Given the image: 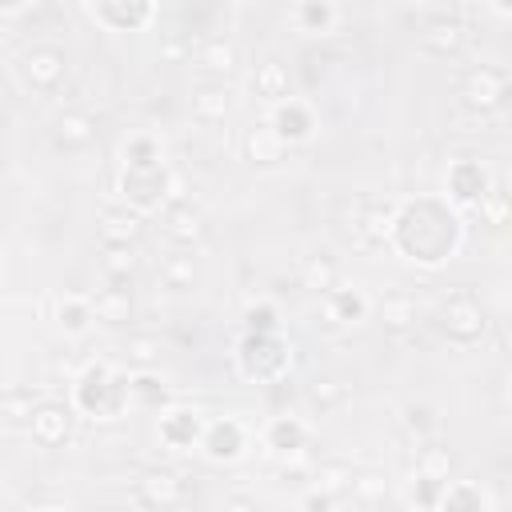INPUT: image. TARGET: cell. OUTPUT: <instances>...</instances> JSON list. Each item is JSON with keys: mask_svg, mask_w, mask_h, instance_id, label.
<instances>
[{"mask_svg": "<svg viewBox=\"0 0 512 512\" xmlns=\"http://www.w3.org/2000/svg\"><path fill=\"white\" fill-rule=\"evenodd\" d=\"M120 196L128 208L136 212H160L168 200H180L176 192V176L168 172V164H124L120 168Z\"/></svg>", "mask_w": 512, "mask_h": 512, "instance_id": "277c9868", "label": "cell"}, {"mask_svg": "<svg viewBox=\"0 0 512 512\" xmlns=\"http://www.w3.org/2000/svg\"><path fill=\"white\" fill-rule=\"evenodd\" d=\"M304 396H308V404L316 412H336L348 400V388L336 376H316V380H308V392Z\"/></svg>", "mask_w": 512, "mask_h": 512, "instance_id": "e575fe53", "label": "cell"}, {"mask_svg": "<svg viewBox=\"0 0 512 512\" xmlns=\"http://www.w3.org/2000/svg\"><path fill=\"white\" fill-rule=\"evenodd\" d=\"M88 8L108 32H140L156 16V0H88Z\"/></svg>", "mask_w": 512, "mask_h": 512, "instance_id": "4fadbf2b", "label": "cell"}, {"mask_svg": "<svg viewBox=\"0 0 512 512\" xmlns=\"http://www.w3.org/2000/svg\"><path fill=\"white\" fill-rule=\"evenodd\" d=\"M244 328L252 332H280V308L268 300H256L244 308Z\"/></svg>", "mask_w": 512, "mask_h": 512, "instance_id": "b9f144b4", "label": "cell"}, {"mask_svg": "<svg viewBox=\"0 0 512 512\" xmlns=\"http://www.w3.org/2000/svg\"><path fill=\"white\" fill-rule=\"evenodd\" d=\"M284 144H304L312 132H316V116H312V108L304 104V100H296V96H284V100H276L272 108H268V120H264Z\"/></svg>", "mask_w": 512, "mask_h": 512, "instance_id": "9a60e30c", "label": "cell"}, {"mask_svg": "<svg viewBox=\"0 0 512 512\" xmlns=\"http://www.w3.org/2000/svg\"><path fill=\"white\" fill-rule=\"evenodd\" d=\"M16 72L32 92H56L68 76V56L52 44H36L16 60Z\"/></svg>", "mask_w": 512, "mask_h": 512, "instance_id": "30bf717a", "label": "cell"}, {"mask_svg": "<svg viewBox=\"0 0 512 512\" xmlns=\"http://www.w3.org/2000/svg\"><path fill=\"white\" fill-rule=\"evenodd\" d=\"M196 64H200L208 76H228V72H236L240 56H236V44H232V40L208 36V40H200V48H196Z\"/></svg>", "mask_w": 512, "mask_h": 512, "instance_id": "484cf974", "label": "cell"}, {"mask_svg": "<svg viewBox=\"0 0 512 512\" xmlns=\"http://www.w3.org/2000/svg\"><path fill=\"white\" fill-rule=\"evenodd\" d=\"M496 344H500V352L512 360V320H500V328H496Z\"/></svg>", "mask_w": 512, "mask_h": 512, "instance_id": "7dc6e473", "label": "cell"}, {"mask_svg": "<svg viewBox=\"0 0 512 512\" xmlns=\"http://www.w3.org/2000/svg\"><path fill=\"white\" fill-rule=\"evenodd\" d=\"M356 500H384L388 496V480L380 472H352V488Z\"/></svg>", "mask_w": 512, "mask_h": 512, "instance_id": "ee69618b", "label": "cell"}, {"mask_svg": "<svg viewBox=\"0 0 512 512\" xmlns=\"http://www.w3.org/2000/svg\"><path fill=\"white\" fill-rule=\"evenodd\" d=\"M488 188H492V172L472 156L452 160L444 172V196L456 212H476V204L488 196Z\"/></svg>", "mask_w": 512, "mask_h": 512, "instance_id": "52a82bcc", "label": "cell"}, {"mask_svg": "<svg viewBox=\"0 0 512 512\" xmlns=\"http://www.w3.org/2000/svg\"><path fill=\"white\" fill-rule=\"evenodd\" d=\"M416 40L432 56H456L468 44V24L460 16H432V20H424V28H420Z\"/></svg>", "mask_w": 512, "mask_h": 512, "instance_id": "d6986e66", "label": "cell"}, {"mask_svg": "<svg viewBox=\"0 0 512 512\" xmlns=\"http://www.w3.org/2000/svg\"><path fill=\"white\" fill-rule=\"evenodd\" d=\"M196 276H200V268H196V256L188 252V248H176V252H168L164 260H160V280L168 284V288H192L196 284Z\"/></svg>", "mask_w": 512, "mask_h": 512, "instance_id": "4dcf8cb0", "label": "cell"}, {"mask_svg": "<svg viewBox=\"0 0 512 512\" xmlns=\"http://www.w3.org/2000/svg\"><path fill=\"white\" fill-rule=\"evenodd\" d=\"M96 236H100L104 248H132L144 236V212H136L128 204L104 208L100 220H96Z\"/></svg>", "mask_w": 512, "mask_h": 512, "instance_id": "ac0fdd59", "label": "cell"}, {"mask_svg": "<svg viewBox=\"0 0 512 512\" xmlns=\"http://www.w3.org/2000/svg\"><path fill=\"white\" fill-rule=\"evenodd\" d=\"M100 268L108 280H128L136 272V256H132V248H104Z\"/></svg>", "mask_w": 512, "mask_h": 512, "instance_id": "7bdbcfd3", "label": "cell"}, {"mask_svg": "<svg viewBox=\"0 0 512 512\" xmlns=\"http://www.w3.org/2000/svg\"><path fill=\"white\" fill-rule=\"evenodd\" d=\"M92 308H96V320L108 324V328H124V324H132V316H136V300H132L128 280H112L108 288H100V292L92 296Z\"/></svg>", "mask_w": 512, "mask_h": 512, "instance_id": "7402d4cb", "label": "cell"}, {"mask_svg": "<svg viewBox=\"0 0 512 512\" xmlns=\"http://www.w3.org/2000/svg\"><path fill=\"white\" fill-rule=\"evenodd\" d=\"M68 400H72V408H76L84 420L112 424V420H120V416L132 408L128 376H124L116 364H108V360H88V364L76 372Z\"/></svg>", "mask_w": 512, "mask_h": 512, "instance_id": "7a4b0ae2", "label": "cell"}, {"mask_svg": "<svg viewBox=\"0 0 512 512\" xmlns=\"http://www.w3.org/2000/svg\"><path fill=\"white\" fill-rule=\"evenodd\" d=\"M376 316L388 332H412L416 320H420V304H416L412 292H388V296H380Z\"/></svg>", "mask_w": 512, "mask_h": 512, "instance_id": "cb8c5ba5", "label": "cell"}, {"mask_svg": "<svg viewBox=\"0 0 512 512\" xmlns=\"http://www.w3.org/2000/svg\"><path fill=\"white\" fill-rule=\"evenodd\" d=\"M452 452L448 448H440V444H420V452H416V472L420 476H428V480H440V484H448V476H452Z\"/></svg>", "mask_w": 512, "mask_h": 512, "instance_id": "d590c367", "label": "cell"}, {"mask_svg": "<svg viewBox=\"0 0 512 512\" xmlns=\"http://www.w3.org/2000/svg\"><path fill=\"white\" fill-rule=\"evenodd\" d=\"M324 300V320L328 324H336V328H356V324H364L368 320V312H372V300L352 284V288H332V292H324L320 296Z\"/></svg>", "mask_w": 512, "mask_h": 512, "instance_id": "ffe728a7", "label": "cell"}, {"mask_svg": "<svg viewBox=\"0 0 512 512\" xmlns=\"http://www.w3.org/2000/svg\"><path fill=\"white\" fill-rule=\"evenodd\" d=\"M308 440H312V432H308V424L296 412H276L268 420V428H264V448L272 456H280V460L304 456L308 452Z\"/></svg>", "mask_w": 512, "mask_h": 512, "instance_id": "2e32d148", "label": "cell"}, {"mask_svg": "<svg viewBox=\"0 0 512 512\" xmlns=\"http://www.w3.org/2000/svg\"><path fill=\"white\" fill-rule=\"evenodd\" d=\"M76 408H72V400L64 404V400H40L36 408H32V416H28V436L40 444V448H64L72 436H76Z\"/></svg>", "mask_w": 512, "mask_h": 512, "instance_id": "ba28073f", "label": "cell"}, {"mask_svg": "<svg viewBox=\"0 0 512 512\" xmlns=\"http://www.w3.org/2000/svg\"><path fill=\"white\" fill-rule=\"evenodd\" d=\"M160 356H164V344H160V336H152V332H132V336L124 340V352H120V360H124L128 368H156Z\"/></svg>", "mask_w": 512, "mask_h": 512, "instance_id": "1f68e13d", "label": "cell"}, {"mask_svg": "<svg viewBox=\"0 0 512 512\" xmlns=\"http://www.w3.org/2000/svg\"><path fill=\"white\" fill-rule=\"evenodd\" d=\"M252 92H256L260 100H268V104L292 96V92H288V68H284L280 60H260L256 72H252Z\"/></svg>", "mask_w": 512, "mask_h": 512, "instance_id": "f1b7e54d", "label": "cell"}, {"mask_svg": "<svg viewBox=\"0 0 512 512\" xmlns=\"http://www.w3.org/2000/svg\"><path fill=\"white\" fill-rule=\"evenodd\" d=\"M336 504H340V496L328 492V488H320V484H312V488L300 496V508H308V512H328V508H336Z\"/></svg>", "mask_w": 512, "mask_h": 512, "instance_id": "bcb514c9", "label": "cell"}, {"mask_svg": "<svg viewBox=\"0 0 512 512\" xmlns=\"http://www.w3.org/2000/svg\"><path fill=\"white\" fill-rule=\"evenodd\" d=\"M476 216H480V224H488V228H504V224H512V192H504V188H488V196L476 204Z\"/></svg>", "mask_w": 512, "mask_h": 512, "instance_id": "8d00e7d4", "label": "cell"}, {"mask_svg": "<svg viewBox=\"0 0 512 512\" xmlns=\"http://www.w3.org/2000/svg\"><path fill=\"white\" fill-rule=\"evenodd\" d=\"M232 112V96L224 84H204L200 92H192V116L204 124H220Z\"/></svg>", "mask_w": 512, "mask_h": 512, "instance_id": "f546056e", "label": "cell"}, {"mask_svg": "<svg viewBox=\"0 0 512 512\" xmlns=\"http://www.w3.org/2000/svg\"><path fill=\"white\" fill-rule=\"evenodd\" d=\"M392 220H396V204H392V200H360L348 228L356 232V240H360L364 248H376V244H388Z\"/></svg>", "mask_w": 512, "mask_h": 512, "instance_id": "e0dca14e", "label": "cell"}, {"mask_svg": "<svg viewBox=\"0 0 512 512\" xmlns=\"http://www.w3.org/2000/svg\"><path fill=\"white\" fill-rule=\"evenodd\" d=\"M160 232L176 244V248H196L208 236V216L192 204V200H168L160 208Z\"/></svg>", "mask_w": 512, "mask_h": 512, "instance_id": "8fae6325", "label": "cell"}, {"mask_svg": "<svg viewBox=\"0 0 512 512\" xmlns=\"http://www.w3.org/2000/svg\"><path fill=\"white\" fill-rule=\"evenodd\" d=\"M36 404L40 400L32 396V388H8L4 392V424H28Z\"/></svg>", "mask_w": 512, "mask_h": 512, "instance_id": "60d3db41", "label": "cell"}, {"mask_svg": "<svg viewBox=\"0 0 512 512\" xmlns=\"http://www.w3.org/2000/svg\"><path fill=\"white\" fill-rule=\"evenodd\" d=\"M460 240H464V224H460V212L448 200L416 196V200L396 204L388 248L400 260H408L416 268H440L444 260L456 256Z\"/></svg>", "mask_w": 512, "mask_h": 512, "instance_id": "6da1fadb", "label": "cell"}, {"mask_svg": "<svg viewBox=\"0 0 512 512\" xmlns=\"http://www.w3.org/2000/svg\"><path fill=\"white\" fill-rule=\"evenodd\" d=\"M400 424H404L408 440H416V448H420V444H428V440H432V432H436V416H432V408H428V404H408V408L400 412Z\"/></svg>", "mask_w": 512, "mask_h": 512, "instance_id": "f35d334b", "label": "cell"}, {"mask_svg": "<svg viewBox=\"0 0 512 512\" xmlns=\"http://www.w3.org/2000/svg\"><path fill=\"white\" fill-rule=\"evenodd\" d=\"M508 184H512V176H508Z\"/></svg>", "mask_w": 512, "mask_h": 512, "instance_id": "816d5d0a", "label": "cell"}, {"mask_svg": "<svg viewBox=\"0 0 512 512\" xmlns=\"http://www.w3.org/2000/svg\"><path fill=\"white\" fill-rule=\"evenodd\" d=\"M312 484H320V488H328V492L344 496V492L352 488V468H348V464H340V460H324V464L312 472Z\"/></svg>", "mask_w": 512, "mask_h": 512, "instance_id": "ab89813d", "label": "cell"}, {"mask_svg": "<svg viewBox=\"0 0 512 512\" xmlns=\"http://www.w3.org/2000/svg\"><path fill=\"white\" fill-rule=\"evenodd\" d=\"M456 96H460V104L468 112L492 116L512 100V76L504 68H496V64H472V68L460 72Z\"/></svg>", "mask_w": 512, "mask_h": 512, "instance_id": "8992f818", "label": "cell"}, {"mask_svg": "<svg viewBox=\"0 0 512 512\" xmlns=\"http://www.w3.org/2000/svg\"><path fill=\"white\" fill-rule=\"evenodd\" d=\"M204 428H208V420H204L200 408L168 404V408L160 412V420H156V440H160L168 452H192V448H200Z\"/></svg>", "mask_w": 512, "mask_h": 512, "instance_id": "9c48e42d", "label": "cell"}, {"mask_svg": "<svg viewBox=\"0 0 512 512\" xmlns=\"http://www.w3.org/2000/svg\"><path fill=\"white\" fill-rule=\"evenodd\" d=\"M124 164H164V148L152 132H132L124 140V152H120Z\"/></svg>", "mask_w": 512, "mask_h": 512, "instance_id": "74e56055", "label": "cell"}, {"mask_svg": "<svg viewBox=\"0 0 512 512\" xmlns=\"http://www.w3.org/2000/svg\"><path fill=\"white\" fill-rule=\"evenodd\" d=\"M228 508H256V500H244V496H232Z\"/></svg>", "mask_w": 512, "mask_h": 512, "instance_id": "681fc988", "label": "cell"}, {"mask_svg": "<svg viewBox=\"0 0 512 512\" xmlns=\"http://www.w3.org/2000/svg\"><path fill=\"white\" fill-rule=\"evenodd\" d=\"M28 4H32V0H0V16H8V20H12V16H20Z\"/></svg>", "mask_w": 512, "mask_h": 512, "instance_id": "c3c4849f", "label": "cell"}, {"mask_svg": "<svg viewBox=\"0 0 512 512\" xmlns=\"http://www.w3.org/2000/svg\"><path fill=\"white\" fill-rule=\"evenodd\" d=\"M52 320L64 336H84L92 324H96V308H92V296H80V292H64L56 296L52 304Z\"/></svg>", "mask_w": 512, "mask_h": 512, "instance_id": "603a6c76", "label": "cell"}, {"mask_svg": "<svg viewBox=\"0 0 512 512\" xmlns=\"http://www.w3.org/2000/svg\"><path fill=\"white\" fill-rule=\"evenodd\" d=\"M496 12H504V16H512V0H488Z\"/></svg>", "mask_w": 512, "mask_h": 512, "instance_id": "f907efd6", "label": "cell"}, {"mask_svg": "<svg viewBox=\"0 0 512 512\" xmlns=\"http://www.w3.org/2000/svg\"><path fill=\"white\" fill-rule=\"evenodd\" d=\"M336 280H340V268H336V260H332V256H308V260H304V268H300V284H304L308 292H316V296L332 292V288H336Z\"/></svg>", "mask_w": 512, "mask_h": 512, "instance_id": "836d02e7", "label": "cell"}, {"mask_svg": "<svg viewBox=\"0 0 512 512\" xmlns=\"http://www.w3.org/2000/svg\"><path fill=\"white\" fill-rule=\"evenodd\" d=\"M284 152H288V144L268 124H256L244 132V156L252 164H276V160H284Z\"/></svg>", "mask_w": 512, "mask_h": 512, "instance_id": "83f0119b", "label": "cell"}, {"mask_svg": "<svg viewBox=\"0 0 512 512\" xmlns=\"http://www.w3.org/2000/svg\"><path fill=\"white\" fill-rule=\"evenodd\" d=\"M128 392H132V408H148V412H164L172 404L168 384L152 372V368H136L128 376Z\"/></svg>", "mask_w": 512, "mask_h": 512, "instance_id": "d4e9b609", "label": "cell"}, {"mask_svg": "<svg viewBox=\"0 0 512 512\" xmlns=\"http://www.w3.org/2000/svg\"><path fill=\"white\" fill-rule=\"evenodd\" d=\"M436 328H440V336H444L448 344L472 348V344H480V336H484V328H488V312H484V304H480L476 292L456 288V292H448V296L440 300V308H436Z\"/></svg>", "mask_w": 512, "mask_h": 512, "instance_id": "5b68a950", "label": "cell"}, {"mask_svg": "<svg viewBox=\"0 0 512 512\" xmlns=\"http://www.w3.org/2000/svg\"><path fill=\"white\" fill-rule=\"evenodd\" d=\"M236 372L252 384H280L292 372V344L280 332H252L236 340Z\"/></svg>", "mask_w": 512, "mask_h": 512, "instance_id": "3957f363", "label": "cell"}, {"mask_svg": "<svg viewBox=\"0 0 512 512\" xmlns=\"http://www.w3.org/2000/svg\"><path fill=\"white\" fill-rule=\"evenodd\" d=\"M440 492H444V484H440V480H428V476H420V472H416V484H412L408 500H412L416 508H440Z\"/></svg>", "mask_w": 512, "mask_h": 512, "instance_id": "f6af8a7d", "label": "cell"}, {"mask_svg": "<svg viewBox=\"0 0 512 512\" xmlns=\"http://www.w3.org/2000/svg\"><path fill=\"white\" fill-rule=\"evenodd\" d=\"M200 452H204L212 464H236V460L248 452V428H244L236 416H216V420H208V428H204Z\"/></svg>", "mask_w": 512, "mask_h": 512, "instance_id": "7c38bea8", "label": "cell"}, {"mask_svg": "<svg viewBox=\"0 0 512 512\" xmlns=\"http://www.w3.org/2000/svg\"><path fill=\"white\" fill-rule=\"evenodd\" d=\"M96 116L88 112V108H68V112H60L56 116V124H52V140H56V148H64V152H84V148H92L96 144Z\"/></svg>", "mask_w": 512, "mask_h": 512, "instance_id": "44dd1931", "label": "cell"}, {"mask_svg": "<svg viewBox=\"0 0 512 512\" xmlns=\"http://www.w3.org/2000/svg\"><path fill=\"white\" fill-rule=\"evenodd\" d=\"M440 508H448V512H456V508H492V496L472 480H448L444 492H440Z\"/></svg>", "mask_w": 512, "mask_h": 512, "instance_id": "d6a6232c", "label": "cell"}, {"mask_svg": "<svg viewBox=\"0 0 512 512\" xmlns=\"http://www.w3.org/2000/svg\"><path fill=\"white\" fill-rule=\"evenodd\" d=\"M136 500L144 508H180L188 500V480L172 468H148L136 480Z\"/></svg>", "mask_w": 512, "mask_h": 512, "instance_id": "5bb4252c", "label": "cell"}, {"mask_svg": "<svg viewBox=\"0 0 512 512\" xmlns=\"http://www.w3.org/2000/svg\"><path fill=\"white\" fill-rule=\"evenodd\" d=\"M340 20V8L336 0H300L296 4V28L308 32V36H328Z\"/></svg>", "mask_w": 512, "mask_h": 512, "instance_id": "4316f807", "label": "cell"}]
</instances>
